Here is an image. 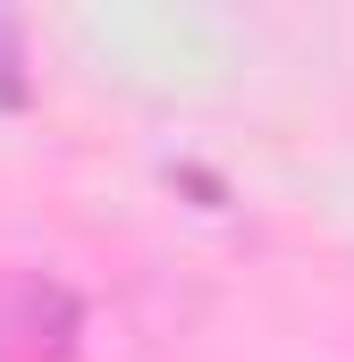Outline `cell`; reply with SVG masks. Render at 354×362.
<instances>
[{"label":"cell","mask_w":354,"mask_h":362,"mask_svg":"<svg viewBox=\"0 0 354 362\" xmlns=\"http://www.w3.org/2000/svg\"><path fill=\"white\" fill-rule=\"evenodd\" d=\"M76 329L85 312L59 278H0V362H68Z\"/></svg>","instance_id":"1"},{"label":"cell","mask_w":354,"mask_h":362,"mask_svg":"<svg viewBox=\"0 0 354 362\" xmlns=\"http://www.w3.org/2000/svg\"><path fill=\"white\" fill-rule=\"evenodd\" d=\"M34 101V76H25V17L0 8V110H25Z\"/></svg>","instance_id":"2"}]
</instances>
